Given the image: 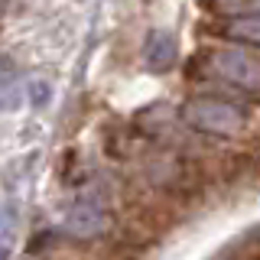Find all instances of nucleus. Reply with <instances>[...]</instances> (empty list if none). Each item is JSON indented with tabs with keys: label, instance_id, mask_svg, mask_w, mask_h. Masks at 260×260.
Masks as SVG:
<instances>
[{
	"label": "nucleus",
	"instance_id": "obj_1",
	"mask_svg": "<svg viewBox=\"0 0 260 260\" xmlns=\"http://www.w3.org/2000/svg\"><path fill=\"white\" fill-rule=\"evenodd\" d=\"M182 124L205 137H238L247 117L238 104L221 98H192L182 104Z\"/></svg>",
	"mask_w": 260,
	"mask_h": 260
},
{
	"label": "nucleus",
	"instance_id": "obj_2",
	"mask_svg": "<svg viewBox=\"0 0 260 260\" xmlns=\"http://www.w3.org/2000/svg\"><path fill=\"white\" fill-rule=\"evenodd\" d=\"M211 65L228 85L241 88V91L260 94V55H250L247 49H215L211 52Z\"/></svg>",
	"mask_w": 260,
	"mask_h": 260
},
{
	"label": "nucleus",
	"instance_id": "obj_3",
	"mask_svg": "<svg viewBox=\"0 0 260 260\" xmlns=\"http://www.w3.org/2000/svg\"><path fill=\"white\" fill-rule=\"evenodd\" d=\"M65 224H69V231L78 234V238H94V234H101L104 224H108V208H104L101 195H94V192L75 195V202L69 205V215H65Z\"/></svg>",
	"mask_w": 260,
	"mask_h": 260
},
{
	"label": "nucleus",
	"instance_id": "obj_4",
	"mask_svg": "<svg viewBox=\"0 0 260 260\" xmlns=\"http://www.w3.org/2000/svg\"><path fill=\"white\" fill-rule=\"evenodd\" d=\"M179 59L176 39L166 29H150L143 39V65L150 72H169Z\"/></svg>",
	"mask_w": 260,
	"mask_h": 260
},
{
	"label": "nucleus",
	"instance_id": "obj_5",
	"mask_svg": "<svg viewBox=\"0 0 260 260\" xmlns=\"http://www.w3.org/2000/svg\"><path fill=\"white\" fill-rule=\"evenodd\" d=\"M224 36L234 39V43L260 46V16H241V20H231L224 26Z\"/></svg>",
	"mask_w": 260,
	"mask_h": 260
},
{
	"label": "nucleus",
	"instance_id": "obj_6",
	"mask_svg": "<svg viewBox=\"0 0 260 260\" xmlns=\"http://www.w3.org/2000/svg\"><path fill=\"white\" fill-rule=\"evenodd\" d=\"M215 7L234 20L241 16H260V0H215Z\"/></svg>",
	"mask_w": 260,
	"mask_h": 260
},
{
	"label": "nucleus",
	"instance_id": "obj_7",
	"mask_svg": "<svg viewBox=\"0 0 260 260\" xmlns=\"http://www.w3.org/2000/svg\"><path fill=\"white\" fill-rule=\"evenodd\" d=\"M13 81H16V62L10 59V55L0 52V88L13 85Z\"/></svg>",
	"mask_w": 260,
	"mask_h": 260
},
{
	"label": "nucleus",
	"instance_id": "obj_8",
	"mask_svg": "<svg viewBox=\"0 0 260 260\" xmlns=\"http://www.w3.org/2000/svg\"><path fill=\"white\" fill-rule=\"evenodd\" d=\"M10 254H13V234L0 231V260H10Z\"/></svg>",
	"mask_w": 260,
	"mask_h": 260
},
{
	"label": "nucleus",
	"instance_id": "obj_9",
	"mask_svg": "<svg viewBox=\"0 0 260 260\" xmlns=\"http://www.w3.org/2000/svg\"><path fill=\"white\" fill-rule=\"evenodd\" d=\"M29 94L36 98V101H32V104H46V98H49V88H46V85H39V81H36V85L29 88Z\"/></svg>",
	"mask_w": 260,
	"mask_h": 260
}]
</instances>
